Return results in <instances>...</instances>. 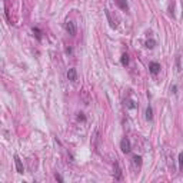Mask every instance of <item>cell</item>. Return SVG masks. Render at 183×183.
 <instances>
[{
    "mask_svg": "<svg viewBox=\"0 0 183 183\" xmlns=\"http://www.w3.org/2000/svg\"><path fill=\"white\" fill-rule=\"evenodd\" d=\"M120 149H122L123 153H129V152H130V142H129L127 137H123V139H122V142H120Z\"/></svg>",
    "mask_w": 183,
    "mask_h": 183,
    "instance_id": "obj_1",
    "label": "cell"
},
{
    "mask_svg": "<svg viewBox=\"0 0 183 183\" xmlns=\"http://www.w3.org/2000/svg\"><path fill=\"white\" fill-rule=\"evenodd\" d=\"M66 30H67V33H69L70 36H74V35H76V26H74L73 22H70V20L66 22Z\"/></svg>",
    "mask_w": 183,
    "mask_h": 183,
    "instance_id": "obj_2",
    "label": "cell"
},
{
    "mask_svg": "<svg viewBox=\"0 0 183 183\" xmlns=\"http://www.w3.org/2000/svg\"><path fill=\"white\" fill-rule=\"evenodd\" d=\"M149 70H150V73L152 74H157L159 72H160V65L156 63V62H152V63L149 65Z\"/></svg>",
    "mask_w": 183,
    "mask_h": 183,
    "instance_id": "obj_3",
    "label": "cell"
},
{
    "mask_svg": "<svg viewBox=\"0 0 183 183\" xmlns=\"http://www.w3.org/2000/svg\"><path fill=\"white\" fill-rule=\"evenodd\" d=\"M114 179L116 180H120L122 179V169H120V166H119L117 162H114Z\"/></svg>",
    "mask_w": 183,
    "mask_h": 183,
    "instance_id": "obj_4",
    "label": "cell"
},
{
    "mask_svg": "<svg viewBox=\"0 0 183 183\" xmlns=\"http://www.w3.org/2000/svg\"><path fill=\"white\" fill-rule=\"evenodd\" d=\"M67 79L70 80V82H76V79H77V72H76V69H69L67 70Z\"/></svg>",
    "mask_w": 183,
    "mask_h": 183,
    "instance_id": "obj_5",
    "label": "cell"
},
{
    "mask_svg": "<svg viewBox=\"0 0 183 183\" xmlns=\"http://www.w3.org/2000/svg\"><path fill=\"white\" fill-rule=\"evenodd\" d=\"M14 163H16V169L19 173H23V165H22V160L19 159V156H14Z\"/></svg>",
    "mask_w": 183,
    "mask_h": 183,
    "instance_id": "obj_6",
    "label": "cell"
},
{
    "mask_svg": "<svg viewBox=\"0 0 183 183\" xmlns=\"http://www.w3.org/2000/svg\"><path fill=\"white\" fill-rule=\"evenodd\" d=\"M133 163H135L136 166L140 167V166H142V157H140V156H135V157H133Z\"/></svg>",
    "mask_w": 183,
    "mask_h": 183,
    "instance_id": "obj_7",
    "label": "cell"
},
{
    "mask_svg": "<svg viewBox=\"0 0 183 183\" xmlns=\"http://www.w3.org/2000/svg\"><path fill=\"white\" fill-rule=\"evenodd\" d=\"M116 3H117V4L123 9V10H127V3H126L124 0H116Z\"/></svg>",
    "mask_w": 183,
    "mask_h": 183,
    "instance_id": "obj_8",
    "label": "cell"
},
{
    "mask_svg": "<svg viewBox=\"0 0 183 183\" xmlns=\"http://www.w3.org/2000/svg\"><path fill=\"white\" fill-rule=\"evenodd\" d=\"M146 119L147 120H152V119H153V112H152V107H150V106L146 109Z\"/></svg>",
    "mask_w": 183,
    "mask_h": 183,
    "instance_id": "obj_9",
    "label": "cell"
},
{
    "mask_svg": "<svg viewBox=\"0 0 183 183\" xmlns=\"http://www.w3.org/2000/svg\"><path fill=\"white\" fill-rule=\"evenodd\" d=\"M122 65H123V66H127V65H129V56H127L126 53L122 56Z\"/></svg>",
    "mask_w": 183,
    "mask_h": 183,
    "instance_id": "obj_10",
    "label": "cell"
},
{
    "mask_svg": "<svg viewBox=\"0 0 183 183\" xmlns=\"http://www.w3.org/2000/svg\"><path fill=\"white\" fill-rule=\"evenodd\" d=\"M179 167H180V170H183V152L179 154Z\"/></svg>",
    "mask_w": 183,
    "mask_h": 183,
    "instance_id": "obj_11",
    "label": "cell"
},
{
    "mask_svg": "<svg viewBox=\"0 0 183 183\" xmlns=\"http://www.w3.org/2000/svg\"><path fill=\"white\" fill-rule=\"evenodd\" d=\"M146 46L149 47V49H153V47H154V40H147Z\"/></svg>",
    "mask_w": 183,
    "mask_h": 183,
    "instance_id": "obj_12",
    "label": "cell"
},
{
    "mask_svg": "<svg viewBox=\"0 0 183 183\" xmlns=\"http://www.w3.org/2000/svg\"><path fill=\"white\" fill-rule=\"evenodd\" d=\"M56 179H57L59 182H63V178H62L60 175H57V173H56Z\"/></svg>",
    "mask_w": 183,
    "mask_h": 183,
    "instance_id": "obj_13",
    "label": "cell"
}]
</instances>
